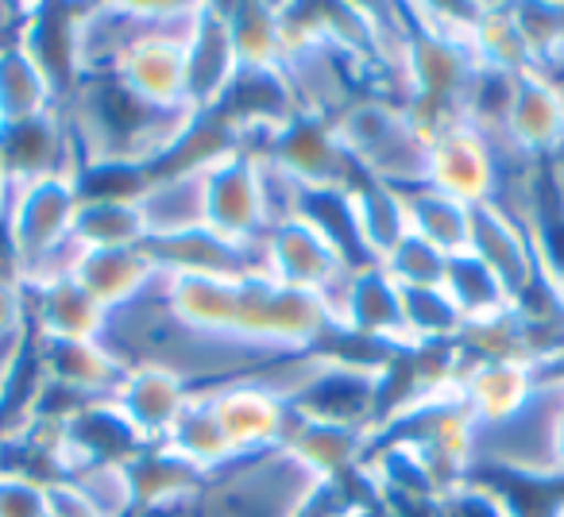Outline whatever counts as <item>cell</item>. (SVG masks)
Instances as JSON below:
<instances>
[{"label": "cell", "mask_w": 564, "mask_h": 517, "mask_svg": "<svg viewBox=\"0 0 564 517\" xmlns=\"http://www.w3.org/2000/svg\"><path fill=\"white\" fill-rule=\"evenodd\" d=\"M333 128H337L360 178L402 189V194L425 186L430 140L417 132L406 105L379 94H364L333 120Z\"/></svg>", "instance_id": "1"}, {"label": "cell", "mask_w": 564, "mask_h": 517, "mask_svg": "<svg viewBox=\"0 0 564 517\" xmlns=\"http://www.w3.org/2000/svg\"><path fill=\"white\" fill-rule=\"evenodd\" d=\"M325 479L299 460L291 448L243 455L228 471H220L209 491L232 509L236 517H302Z\"/></svg>", "instance_id": "2"}, {"label": "cell", "mask_w": 564, "mask_h": 517, "mask_svg": "<svg viewBox=\"0 0 564 517\" xmlns=\"http://www.w3.org/2000/svg\"><path fill=\"white\" fill-rule=\"evenodd\" d=\"M82 209L78 178H47L12 189L9 212L0 220V232L9 240L20 263V283L43 267L58 248L74 240V220Z\"/></svg>", "instance_id": "3"}, {"label": "cell", "mask_w": 564, "mask_h": 517, "mask_svg": "<svg viewBox=\"0 0 564 517\" xmlns=\"http://www.w3.org/2000/svg\"><path fill=\"white\" fill-rule=\"evenodd\" d=\"M259 271L279 286L310 294H329L352 275V263L340 251V243L317 224L314 217L286 220L271 228L259 243Z\"/></svg>", "instance_id": "4"}, {"label": "cell", "mask_w": 564, "mask_h": 517, "mask_svg": "<svg viewBox=\"0 0 564 517\" xmlns=\"http://www.w3.org/2000/svg\"><path fill=\"white\" fill-rule=\"evenodd\" d=\"M209 406V414L217 417L220 432L228 437V444L236 448V455H259L282 448L291 437L294 409L279 398L274 391H267L259 378H228L217 386H202L197 391Z\"/></svg>", "instance_id": "5"}, {"label": "cell", "mask_w": 564, "mask_h": 517, "mask_svg": "<svg viewBox=\"0 0 564 517\" xmlns=\"http://www.w3.org/2000/svg\"><path fill=\"white\" fill-rule=\"evenodd\" d=\"M197 20L189 28H174V32H159V35H148V40L132 43V47L120 55V63L112 66V78H117L135 101L148 105V109H159V112L194 109V105H189L186 51L197 32Z\"/></svg>", "instance_id": "6"}, {"label": "cell", "mask_w": 564, "mask_h": 517, "mask_svg": "<svg viewBox=\"0 0 564 517\" xmlns=\"http://www.w3.org/2000/svg\"><path fill=\"white\" fill-rule=\"evenodd\" d=\"M502 182V166L495 158L491 143L468 124V120H456V124L441 128L430 140V163H425V189H437L456 201L479 205L495 201Z\"/></svg>", "instance_id": "7"}, {"label": "cell", "mask_w": 564, "mask_h": 517, "mask_svg": "<svg viewBox=\"0 0 564 517\" xmlns=\"http://www.w3.org/2000/svg\"><path fill=\"white\" fill-rule=\"evenodd\" d=\"M286 174L306 186V194H348L360 182V170L348 158L333 120H310L299 117L286 132L267 151Z\"/></svg>", "instance_id": "8"}, {"label": "cell", "mask_w": 564, "mask_h": 517, "mask_svg": "<svg viewBox=\"0 0 564 517\" xmlns=\"http://www.w3.org/2000/svg\"><path fill=\"white\" fill-rule=\"evenodd\" d=\"M205 228L225 235L240 248H259L271 232L263 209V186L259 166L251 155H232L209 170V194H205Z\"/></svg>", "instance_id": "9"}, {"label": "cell", "mask_w": 564, "mask_h": 517, "mask_svg": "<svg viewBox=\"0 0 564 517\" xmlns=\"http://www.w3.org/2000/svg\"><path fill=\"white\" fill-rule=\"evenodd\" d=\"M507 140L525 163H553L564 147V78L525 70L514 78Z\"/></svg>", "instance_id": "10"}, {"label": "cell", "mask_w": 564, "mask_h": 517, "mask_svg": "<svg viewBox=\"0 0 564 517\" xmlns=\"http://www.w3.org/2000/svg\"><path fill=\"white\" fill-rule=\"evenodd\" d=\"M112 402L140 429V437L148 444H163L174 425H178V417L189 409V402H194V383L182 378L178 371L159 367V363H135V367L124 371Z\"/></svg>", "instance_id": "11"}, {"label": "cell", "mask_w": 564, "mask_h": 517, "mask_svg": "<svg viewBox=\"0 0 564 517\" xmlns=\"http://www.w3.org/2000/svg\"><path fill=\"white\" fill-rule=\"evenodd\" d=\"M468 255L491 271L495 283L510 294V301H518L525 290L538 286V255H533L530 232L518 228L495 201L479 205V209L471 212Z\"/></svg>", "instance_id": "12"}, {"label": "cell", "mask_w": 564, "mask_h": 517, "mask_svg": "<svg viewBox=\"0 0 564 517\" xmlns=\"http://www.w3.org/2000/svg\"><path fill=\"white\" fill-rule=\"evenodd\" d=\"M159 275H197V278H251L259 271V248H240L217 235L213 228L166 235L143 243Z\"/></svg>", "instance_id": "13"}, {"label": "cell", "mask_w": 564, "mask_h": 517, "mask_svg": "<svg viewBox=\"0 0 564 517\" xmlns=\"http://www.w3.org/2000/svg\"><path fill=\"white\" fill-rule=\"evenodd\" d=\"M128 475H132L135 491V517H174L186 514L189 506L205 498L213 479L202 475L194 463H186L182 455H174L166 444H151L140 455L128 460Z\"/></svg>", "instance_id": "14"}, {"label": "cell", "mask_w": 564, "mask_h": 517, "mask_svg": "<svg viewBox=\"0 0 564 517\" xmlns=\"http://www.w3.org/2000/svg\"><path fill=\"white\" fill-rule=\"evenodd\" d=\"M32 355L40 375L55 391L70 394L78 402L112 398L128 371L101 340H78V344H40V340H32Z\"/></svg>", "instance_id": "15"}, {"label": "cell", "mask_w": 564, "mask_h": 517, "mask_svg": "<svg viewBox=\"0 0 564 517\" xmlns=\"http://www.w3.org/2000/svg\"><path fill=\"white\" fill-rule=\"evenodd\" d=\"M189 63V105L197 112H217L220 101L228 97L232 81L240 78V58L232 47V32H228L225 4H205L197 32L186 51Z\"/></svg>", "instance_id": "16"}, {"label": "cell", "mask_w": 564, "mask_h": 517, "mask_svg": "<svg viewBox=\"0 0 564 517\" xmlns=\"http://www.w3.org/2000/svg\"><path fill=\"white\" fill-rule=\"evenodd\" d=\"M28 314H32V340L40 344H78V340H101L105 314L74 278L28 290Z\"/></svg>", "instance_id": "17"}, {"label": "cell", "mask_w": 564, "mask_h": 517, "mask_svg": "<svg viewBox=\"0 0 564 517\" xmlns=\"http://www.w3.org/2000/svg\"><path fill=\"white\" fill-rule=\"evenodd\" d=\"M541 371L530 363H471L464 375V409L479 429H495V425L510 421L522 414L525 402L538 391Z\"/></svg>", "instance_id": "18"}, {"label": "cell", "mask_w": 564, "mask_h": 517, "mask_svg": "<svg viewBox=\"0 0 564 517\" xmlns=\"http://www.w3.org/2000/svg\"><path fill=\"white\" fill-rule=\"evenodd\" d=\"M348 212H352L356 243H360V255L368 267H379V263L410 235L406 194H402V189L360 178L348 189Z\"/></svg>", "instance_id": "19"}, {"label": "cell", "mask_w": 564, "mask_h": 517, "mask_svg": "<svg viewBox=\"0 0 564 517\" xmlns=\"http://www.w3.org/2000/svg\"><path fill=\"white\" fill-rule=\"evenodd\" d=\"M63 109L55 81L40 66L24 40L0 47V132L4 128L32 124L40 117Z\"/></svg>", "instance_id": "20"}, {"label": "cell", "mask_w": 564, "mask_h": 517, "mask_svg": "<svg viewBox=\"0 0 564 517\" xmlns=\"http://www.w3.org/2000/svg\"><path fill=\"white\" fill-rule=\"evenodd\" d=\"M159 267L151 263L148 248H124V251H86L74 283L105 309V314H117V309L132 306L151 283H155Z\"/></svg>", "instance_id": "21"}, {"label": "cell", "mask_w": 564, "mask_h": 517, "mask_svg": "<svg viewBox=\"0 0 564 517\" xmlns=\"http://www.w3.org/2000/svg\"><path fill=\"white\" fill-rule=\"evenodd\" d=\"M286 448H291L306 468H314L322 479H348L368 463L371 448H376V432L294 417Z\"/></svg>", "instance_id": "22"}, {"label": "cell", "mask_w": 564, "mask_h": 517, "mask_svg": "<svg viewBox=\"0 0 564 517\" xmlns=\"http://www.w3.org/2000/svg\"><path fill=\"white\" fill-rule=\"evenodd\" d=\"M205 194L209 174H159L140 194V217L148 228V240H166L205 228Z\"/></svg>", "instance_id": "23"}, {"label": "cell", "mask_w": 564, "mask_h": 517, "mask_svg": "<svg viewBox=\"0 0 564 517\" xmlns=\"http://www.w3.org/2000/svg\"><path fill=\"white\" fill-rule=\"evenodd\" d=\"M471 205L445 197L437 189H410L406 194V217H410V235L425 240L430 248H437L445 258H460L471 248Z\"/></svg>", "instance_id": "24"}, {"label": "cell", "mask_w": 564, "mask_h": 517, "mask_svg": "<svg viewBox=\"0 0 564 517\" xmlns=\"http://www.w3.org/2000/svg\"><path fill=\"white\" fill-rule=\"evenodd\" d=\"M232 47L240 70L271 74L286 63V35H282L279 4H225Z\"/></svg>", "instance_id": "25"}, {"label": "cell", "mask_w": 564, "mask_h": 517, "mask_svg": "<svg viewBox=\"0 0 564 517\" xmlns=\"http://www.w3.org/2000/svg\"><path fill=\"white\" fill-rule=\"evenodd\" d=\"M163 444L171 448L174 455H182L186 463H194V468L209 479H217L220 471H228L236 460H240L236 448L228 444V437L220 432L217 417L209 414V406H205V398L197 391H194L189 409L178 417V425H174L171 437H166Z\"/></svg>", "instance_id": "26"}, {"label": "cell", "mask_w": 564, "mask_h": 517, "mask_svg": "<svg viewBox=\"0 0 564 517\" xmlns=\"http://www.w3.org/2000/svg\"><path fill=\"white\" fill-rule=\"evenodd\" d=\"M74 240L86 251H124L148 243L140 205L112 201V197H82L78 220H74Z\"/></svg>", "instance_id": "27"}, {"label": "cell", "mask_w": 564, "mask_h": 517, "mask_svg": "<svg viewBox=\"0 0 564 517\" xmlns=\"http://www.w3.org/2000/svg\"><path fill=\"white\" fill-rule=\"evenodd\" d=\"M471 55L484 70L514 74V78L530 70V55L514 24V4H484V16L471 35Z\"/></svg>", "instance_id": "28"}, {"label": "cell", "mask_w": 564, "mask_h": 517, "mask_svg": "<svg viewBox=\"0 0 564 517\" xmlns=\"http://www.w3.org/2000/svg\"><path fill=\"white\" fill-rule=\"evenodd\" d=\"M402 314H406V337L414 344H456L464 332V314L448 298L445 286L430 290H402Z\"/></svg>", "instance_id": "29"}, {"label": "cell", "mask_w": 564, "mask_h": 517, "mask_svg": "<svg viewBox=\"0 0 564 517\" xmlns=\"http://www.w3.org/2000/svg\"><path fill=\"white\" fill-rule=\"evenodd\" d=\"M445 290L448 298L456 301V309L464 314V324H476V321H487V317L502 314L510 309V294L495 283V275L476 263L471 255H460V258H448V275H445Z\"/></svg>", "instance_id": "30"}, {"label": "cell", "mask_w": 564, "mask_h": 517, "mask_svg": "<svg viewBox=\"0 0 564 517\" xmlns=\"http://www.w3.org/2000/svg\"><path fill=\"white\" fill-rule=\"evenodd\" d=\"M530 70L564 78V4H514Z\"/></svg>", "instance_id": "31"}, {"label": "cell", "mask_w": 564, "mask_h": 517, "mask_svg": "<svg viewBox=\"0 0 564 517\" xmlns=\"http://www.w3.org/2000/svg\"><path fill=\"white\" fill-rule=\"evenodd\" d=\"M70 483L89 498L101 517H135V491L128 463H82Z\"/></svg>", "instance_id": "32"}, {"label": "cell", "mask_w": 564, "mask_h": 517, "mask_svg": "<svg viewBox=\"0 0 564 517\" xmlns=\"http://www.w3.org/2000/svg\"><path fill=\"white\" fill-rule=\"evenodd\" d=\"M402 290H430V286H445L448 275V258L437 248H430L417 235H406L391 255L379 263Z\"/></svg>", "instance_id": "33"}, {"label": "cell", "mask_w": 564, "mask_h": 517, "mask_svg": "<svg viewBox=\"0 0 564 517\" xmlns=\"http://www.w3.org/2000/svg\"><path fill=\"white\" fill-rule=\"evenodd\" d=\"M0 517H47V486L20 471H0Z\"/></svg>", "instance_id": "34"}, {"label": "cell", "mask_w": 564, "mask_h": 517, "mask_svg": "<svg viewBox=\"0 0 564 517\" xmlns=\"http://www.w3.org/2000/svg\"><path fill=\"white\" fill-rule=\"evenodd\" d=\"M47 517H101L89 498L70 483V479H55L47 483Z\"/></svg>", "instance_id": "35"}, {"label": "cell", "mask_w": 564, "mask_h": 517, "mask_svg": "<svg viewBox=\"0 0 564 517\" xmlns=\"http://www.w3.org/2000/svg\"><path fill=\"white\" fill-rule=\"evenodd\" d=\"M9 201H12V178H9L4 158H0V220H4V212H9Z\"/></svg>", "instance_id": "36"}, {"label": "cell", "mask_w": 564, "mask_h": 517, "mask_svg": "<svg viewBox=\"0 0 564 517\" xmlns=\"http://www.w3.org/2000/svg\"><path fill=\"white\" fill-rule=\"evenodd\" d=\"M553 452H556V468H561V479H564V409L556 417V432H553Z\"/></svg>", "instance_id": "37"}, {"label": "cell", "mask_w": 564, "mask_h": 517, "mask_svg": "<svg viewBox=\"0 0 564 517\" xmlns=\"http://www.w3.org/2000/svg\"><path fill=\"white\" fill-rule=\"evenodd\" d=\"M556 163H564V147H561V155H556Z\"/></svg>", "instance_id": "38"}]
</instances>
